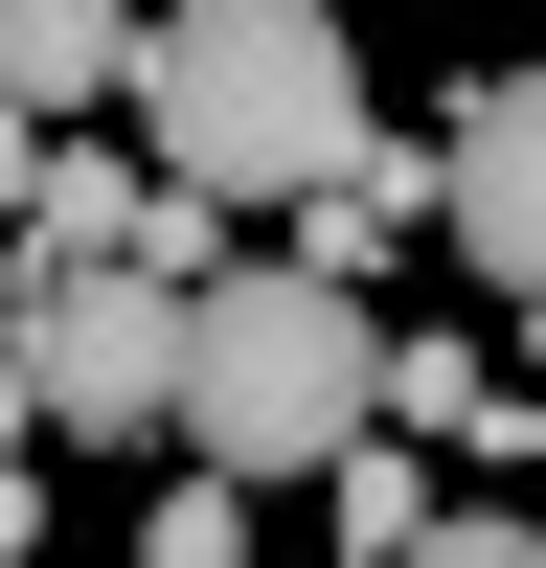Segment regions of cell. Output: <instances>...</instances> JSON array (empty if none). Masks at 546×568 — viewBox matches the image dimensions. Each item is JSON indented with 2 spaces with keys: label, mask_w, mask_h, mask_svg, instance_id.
I'll return each instance as SVG.
<instances>
[{
  "label": "cell",
  "mask_w": 546,
  "mask_h": 568,
  "mask_svg": "<svg viewBox=\"0 0 546 568\" xmlns=\"http://www.w3.org/2000/svg\"><path fill=\"white\" fill-rule=\"evenodd\" d=\"M318 546H342V568H410V546H433V433H342V455H318Z\"/></svg>",
  "instance_id": "9c48e42d"
},
{
  "label": "cell",
  "mask_w": 546,
  "mask_h": 568,
  "mask_svg": "<svg viewBox=\"0 0 546 568\" xmlns=\"http://www.w3.org/2000/svg\"><path fill=\"white\" fill-rule=\"evenodd\" d=\"M342 433H387V318H364L342 273H296V251L205 273V296H182V455H228V478L273 500Z\"/></svg>",
  "instance_id": "7a4b0ae2"
},
{
  "label": "cell",
  "mask_w": 546,
  "mask_h": 568,
  "mask_svg": "<svg viewBox=\"0 0 546 568\" xmlns=\"http://www.w3.org/2000/svg\"><path fill=\"white\" fill-rule=\"evenodd\" d=\"M136 205H160V136H46V182H23V227H0V273H114L136 251Z\"/></svg>",
  "instance_id": "5b68a950"
},
{
  "label": "cell",
  "mask_w": 546,
  "mask_h": 568,
  "mask_svg": "<svg viewBox=\"0 0 546 568\" xmlns=\"http://www.w3.org/2000/svg\"><path fill=\"white\" fill-rule=\"evenodd\" d=\"M273 227H296V273H342V296H364V273L433 227V160H387V136H364V160H342V182H296Z\"/></svg>",
  "instance_id": "ba28073f"
},
{
  "label": "cell",
  "mask_w": 546,
  "mask_h": 568,
  "mask_svg": "<svg viewBox=\"0 0 546 568\" xmlns=\"http://www.w3.org/2000/svg\"><path fill=\"white\" fill-rule=\"evenodd\" d=\"M433 227H455V273H478V296H546V69H478V91H455V136H433Z\"/></svg>",
  "instance_id": "277c9868"
},
{
  "label": "cell",
  "mask_w": 546,
  "mask_h": 568,
  "mask_svg": "<svg viewBox=\"0 0 546 568\" xmlns=\"http://www.w3.org/2000/svg\"><path fill=\"white\" fill-rule=\"evenodd\" d=\"M136 45H160V0H0V91L23 114H114Z\"/></svg>",
  "instance_id": "8992f818"
},
{
  "label": "cell",
  "mask_w": 546,
  "mask_h": 568,
  "mask_svg": "<svg viewBox=\"0 0 546 568\" xmlns=\"http://www.w3.org/2000/svg\"><path fill=\"white\" fill-rule=\"evenodd\" d=\"M0 568H46V478H23V455H0Z\"/></svg>",
  "instance_id": "4fadbf2b"
},
{
  "label": "cell",
  "mask_w": 546,
  "mask_h": 568,
  "mask_svg": "<svg viewBox=\"0 0 546 568\" xmlns=\"http://www.w3.org/2000/svg\"><path fill=\"white\" fill-rule=\"evenodd\" d=\"M46 136H69V114H23V91H0V227H23V182H46Z\"/></svg>",
  "instance_id": "7c38bea8"
},
{
  "label": "cell",
  "mask_w": 546,
  "mask_h": 568,
  "mask_svg": "<svg viewBox=\"0 0 546 568\" xmlns=\"http://www.w3.org/2000/svg\"><path fill=\"white\" fill-rule=\"evenodd\" d=\"M410 568H546V524H478V500H433V546Z\"/></svg>",
  "instance_id": "8fae6325"
},
{
  "label": "cell",
  "mask_w": 546,
  "mask_h": 568,
  "mask_svg": "<svg viewBox=\"0 0 546 568\" xmlns=\"http://www.w3.org/2000/svg\"><path fill=\"white\" fill-rule=\"evenodd\" d=\"M0 342L46 364V433H91V455H136V433H182V273H0Z\"/></svg>",
  "instance_id": "3957f363"
},
{
  "label": "cell",
  "mask_w": 546,
  "mask_h": 568,
  "mask_svg": "<svg viewBox=\"0 0 546 568\" xmlns=\"http://www.w3.org/2000/svg\"><path fill=\"white\" fill-rule=\"evenodd\" d=\"M136 568H251V478H228V455H182V478L136 500Z\"/></svg>",
  "instance_id": "30bf717a"
},
{
  "label": "cell",
  "mask_w": 546,
  "mask_h": 568,
  "mask_svg": "<svg viewBox=\"0 0 546 568\" xmlns=\"http://www.w3.org/2000/svg\"><path fill=\"white\" fill-rule=\"evenodd\" d=\"M136 136H160L205 205H296V182H342L387 114H364L342 0H160V45H136Z\"/></svg>",
  "instance_id": "6da1fadb"
},
{
  "label": "cell",
  "mask_w": 546,
  "mask_h": 568,
  "mask_svg": "<svg viewBox=\"0 0 546 568\" xmlns=\"http://www.w3.org/2000/svg\"><path fill=\"white\" fill-rule=\"evenodd\" d=\"M387 433H433V455H478V478H524V455H546V387H501L478 342H387Z\"/></svg>",
  "instance_id": "52a82bcc"
}]
</instances>
